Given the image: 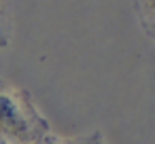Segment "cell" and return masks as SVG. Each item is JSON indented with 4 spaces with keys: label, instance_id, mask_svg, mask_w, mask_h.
<instances>
[{
    "label": "cell",
    "instance_id": "277c9868",
    "mask_svg": "<svg viewBox=\"0 0 155 144\" xmlns=\"http://www.w3.org/2000/svg\"><path fill=\"white\" fill-rule=\"evenodd\" d=\"M9 45V0H0V49Z\"/></svg>",
    "mask_w": 155,
    "mask_h": 144
},
{
    "label": "cell",
    "instance_id": "6da1fadb",
    "mask_svg": "<svg viewBox=\"0 0 155 144\" xmlns=\"http://www.w3.org/2000/svg\"><path fill=\"white\" fill-rule=\"evenodd\" d=\"M47 133L51 125L26 89L0 87V138L11 144H38Z\"/></svg>",
    "mask_w": 155,
    "mask_h": 144
},
{
    "label": "cell",
    "instance_id": "7a4b0ae2",
    "mask_svg": "<svg viewBox=\"0 0 155 144\" xmlns=\"http://www.w3.org/2000/svg\"><path fill=\"white\" fill-rule=\"evenodd\" d=\"M38 144H106V138L100 129H91V131L77 133V136H58L51 131Z\"/></svg>",
    "mask_w": 155,
    "mask_h": 144
},
{
    "label": "cell",
    "instance_id": "5b68a950",
    "mask_svg": "<svg viewBox=\"0 0 155 144\" xmlns=\"http://www.w3.org/2000/svg\"><path fill=\"white\" fill-rule=\"evenodd\" d=\"M0 144H11V142H7V140H2V138H0Z\"/></svg>",
    "mask_w": 155,
    "mask_h": 144
},
{
    "label": "cell",
    "instance_id": "3957f363",
    "mask_svg": "<svg viewBox=\"0 0 155 144\" xmlns=\"http://www.w3.org/2000/svg\"><path fill=\"white\" fill-rule=\"evenodd\" d=\"M142 32L155 40V0H132Z\"/></svg>",
    "mask_w": 155,
    "mask_h": 144
}]
</instances>
